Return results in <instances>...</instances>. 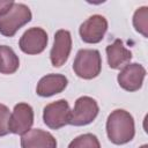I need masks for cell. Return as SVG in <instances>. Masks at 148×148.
Masks as SVG:
<instances>
[{"mask_svg": "<svg viewBox=\"0 0 148 148\" xmlns=\"http://www.w3.org/2000/svg\"><path fill=\"white\" fill-rule=\"evenodd\" d=\"M73 69L75 74L84 80H90L101 73L102 59L97 50L81 49L77 51L73 62Z\"/></svg>", "mask_w": 148, "mask_h": 148, "instance_id": "7a4b0ae2", "label": "cell"}, {"mask_svg": "<svg viewBox=\"0 0 148 148\" xmlns=\"http://www.w3.org/2000/svg\"><path fill=\"white\" fill-rule=\"evenodd\" d=\"M97 102L89 96H81L76 99L74 109L71 111L69 124L74 126H84L90 124L98 114Z\"/></svg>", "mask_w": 148, "mask_h": 148, "instance_id": "277c9868", "label": "cell"}, {"mask_svg": "<svg viewBox=\"0 0 148 148\" xmlns=\"http://www.w3.org/2000/svg\"><path fill=\"white\" fill-rule=\"evenodd\" d=\"M32 14L28 6L24 3L14 2L12 8L0 17V34L12 37L16 31L31 21Z\"/></svg>", "mask_w": 148, "mask_h": 148, "instance_id": "3957f363", "label": "cell"}, {"mask_svg": "<svg viewBox=\"0 0 148 148\" xmlns=\"http://www.w3.org/2000/svg\"><path fill=\"white\" fill-rule=\"evenodd\" d=\"M71 109L66 99H59L47 104L43 110V120L52 130H59L69 124Z\"/></svg>", "mask_w": 148, "mask_h": 148, "instance_id": "5b68a950", "label": "cell"}, {"mask_svg": "<svg viewBox=\"0 0 148 148\" xmlns=\"http://www.w3.org/2000/svg\"><path fill=\"white\" fill-rule=\"evenodd\" d=\"M68 148H101V143L96 135L86 133L72 140L68 145Z\"/></svg>", "mask_w": 148, "mask_h": 148, "instance_id": "2e32d148", "label": "cell"}, {"mask_svg": "<svg viewBox=\"0 0 148 148\" xmlns=\"http://www.w3.org/2000/svg\"><path fill=\"white\" fill-rule=\"evenodd\" d=\"M20 60L12 47L0 45V73L13 74L18 69Z\"/></svg>", "mask_w": 148, "mask_h": 148, "instance_id": "5bb4252c", "label": "cell"}, {"mask_svg": "<svg viewBox=\"0 0 148 148\" xmlns=\"http://www.w3.org/2000/svg\"><path fill=\"white\" fill-rule=\"evenodd\" d=\"M106 133L109 140L114 145H125L130 142L135 134L132 114L121 109L112 111L106 120Z\"/></svg>", "mask_w": 148, "mask_h": 148, "instance_id": "6da1fadb", "label": "cell"}, {"mask_svg": "<svg viewBox=\"0 0 148 148\" xmlns=\"http://www.w3.org/2000/svg\"><path fill=\"white\" fill-rule=\"evenodd\" d=\"M140 148H148V146H147V145H143V146H141Z\"/></svg>", "mask_w": 148, "mask_h": 148, "instance_id": "d6986e66", "label": "cell"}, {"mask_svg": "<svg viewBox=\"0 0 148 148\" xmlns=\"http://www.w3.org/2000/svg\"><path fill=\"white\" fill-rule=\"evenodd\" d=\"M146 69L142 65L133 62L127 64L117 76L119 86L127 91H136L142 87Z\"/></svg>", "mask_w": 148, "mask_h": 148, "instance_id": "9c48e42d", "label": "cell"}, {"mask_svg": "<svg viewBox=\"0 0 148 148\" xmlns=\"http://www.w3.org/2000/svg\"><path fill=\"white\" fill-rule=\"evenodd\" d=\"M72 50V37L71 32L64 29H60L54 35V43L50 52L51 64L54 67L62 66L71 53Z\"/></svg>", "mask_w": 148, "mask_h": 148, "instance_id": "30bf717a", "label": "cell"}, {"mask_svg": "<svg viewBox=\"0 0 148 148\" xmlns=\"http://www.w3.org/2000/svg\"><path fill=\"white\" fill-rule=\"evenodd\" d=\"M22 148H57V140L54 136L43 130H29L21 138Z\"/></svg>", "mask_w": 148, "mask_h": 148, "instance_id": "8fae6325", "label": "cell"}, {"mask_svg": "<svg viewBox=\"0 0 148 148\" xmlns=\"http://www.w3.org/2000/svg\"><path fill=\"white\" fill-rule=\"evenodd\" d=\"M34 124V110L27 103H18L14 106L9 118V132L23 135Z\"/></svg>", "mask_w": 148, "mask_h": 148, "instance_id": "52a82bcc", "label": "cell"}, {"mask_svg": "<svg viewBox=\"0 0 148 148\" xmlns=\"http://www.w3.org/2000/svg\"><path fill=\"white\" fill-rule=\"evenodd\" d=\"M106 30H108L106 18L102 15L95 14L80 25L79 32L84 43L96 44L103 39Z\"/></svg>", "mask_w": 148, "mask_h": 148, "instance_id": "8992f818", "label": "cell"}, {"mask_svg": "<svg viewBox=\"0 0 148 148\" xmlns=\"http://www.w3.org/2000/svg\"><path fill=\"white\" fill-rule=\"evenodd\" d=\"M47 45V34L44 29L34 27L28 29L20 38L18 46L27 54L42 53Z\"/></svg>", "mask_w": 148, "mask_h": 148, "instance_id": "ba28073f", "label": "cell"}, {"mask_svg": "<svg viewBox=\"0 0 148 148\" xmlns=\"http://www.w3.org/2000/svg\"><path fill=\"white\" fill-rule=\"evenodd\" d=\"M68 80L61 74H47L43 76L36 87V92L40 97H50L61 92L67 87Z\"/></svg>", "mask_w": 148, "mask_h": 148, "instance_id": "7c38bea8", "label": "cell"}, {"mask_svg": "<svg viewBox=\"0 0 148 148\" xmlns=\"http://www.w3.org/2000/svg\"><path fill=\"white\" fill-rule=\"evenodd\" d=\"M9 109L6 105L0 104V136L7 135L9 133Z\"/></svg>", "mask_w": 148, "mask_h": 148, "instance_id": "e0dca14e", "label": "cell"}, {"mask_svg": "<svg viewBox=\"0 0 148 148\" xmlns=\"http://www.w3.org/2000/svg\"><path fill=\"white\" fill-rule=\"evenodd\" d=\"M108 64L112 69H120L130 64L132 59V52L125 47L121 39H116L112 44L106 46Z\"/></svg>", "mask_w": 148, "mask_h": 148, "instance_id": "4fadbf2b", "label": "cell"}, {"mask_svg": "<svg viewBox=\"0 0 148 148\" xmlns=\"http://www.w3.org/2000/svg\"><path fill=\"white\" fill-rule=\"evenodd\" d=\"M14 5V1L12 0H0V17L5 15Z\"/></svg>", "mask_w": 148, "mask_h": 148, "instance_id": "ac0fdd59", "label": "cell"}, {"mask_svg": "<svg viewBox=\"0 0 148 148\" xmlns=\"http://www.w3.org/2000/svg\"><path fill=\"white\" fill-rule=\"evenodd\" d=\"M133 25L138 32L143 35V37H148V7L143 6L135 10L133 16Z\"/></svg>", "mask_w": 148, "mask_h": 148, "instance_id": "9a60e30c", "label": "cell"}]
</instances>
